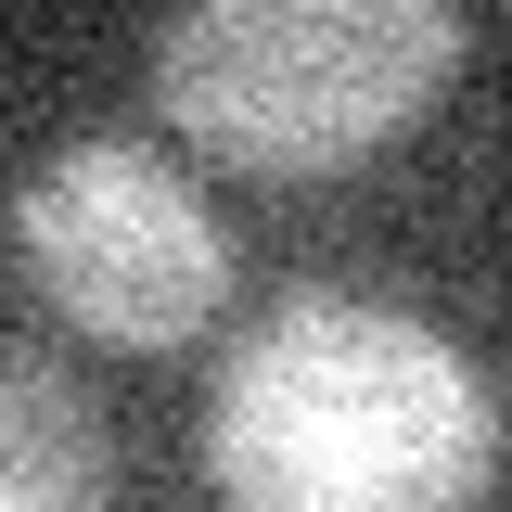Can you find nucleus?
Here are the masks:
<instances>
[{
    "label": "nucleus",
    "mask_w": 512,
    "mask_h": 512,
    "mask_svg": "<svg viewBox=\"0 0 512 512\" xmlns=\"http://www.w3.org/2000/svg\"><path fill=\"white\" fill-rule=\"evenodd\" d=\"M205 461L256 512H436L500 474V397L423 320L295 295L218 372Z\"/></svg>",
    "instance_id": "obj_1"
},
{
    "label": "nucleus",
    "mask_w": 512,
    "mask_h": 512,
    "mask_svg": "<svg viewBox=\"0 0 512 512\" xmlns=\"http://www.w3.org/2000/svg\"><path fill=\"white\" fill-rule=\"evenodd\" d=\"M461 64V0H180L154 39V103L192 154L256 180L359 167Z\"/></svg>",
    "instance_id": "obj_2"
},
{
    "label": "nucleus",
    "mask_w": 512,
    "mask_h": 512,
    "mask_svg": "<svg viewBox=\"0 0 512 512\" xmlns=\"http://www.w3.org/2000/svg\"><path fill=\"white\" fill-rule=\"evenodd\" d=\"M13 244L90 346H192L231 295V244L180 167L141 141H77L13 192Z\"/></svg>",
    "instance_id": "obj_3"
},
{
    "label": "nucleus",
    "mask_w": 512,
    "mask_h": 512,
    "mask_svg": "<svg viewBox=\"0 0 512 512\" xmlns=\"http://www.w3.org/2000/svg\"><path fill=\"white\" fill-rule=\"evenodd\" d=\"M103 474H116L103 461V410L52 359L0 346V512H90Z\"/></svg>",
    "instance_id": "obj_4"
}]
</instances>
